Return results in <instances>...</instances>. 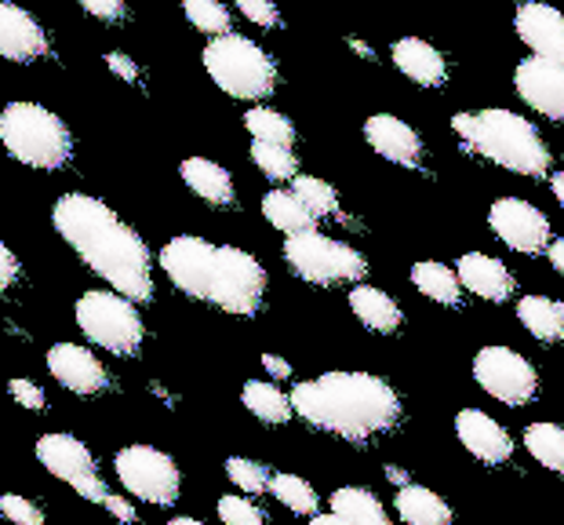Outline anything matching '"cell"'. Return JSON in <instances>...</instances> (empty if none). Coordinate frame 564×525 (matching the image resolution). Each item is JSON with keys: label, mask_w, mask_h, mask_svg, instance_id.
I'll list each match as a JSON object with an SVG mask.
<instances>
[{"label": "cell", "mask_w": 564, "mask_h": 525, "mask_svg": "<svg viewBox=\"0 0 564 525\" xmlns=\"http://www.w3.org/2000/svg\"><path fill=\"white\" fill-rule=\"evenodd\" d=\"M55 231L63 242L110 285L124 292L128 300H150L153 274L147 242L117 216L110 205L88 194H63L52 212Z\"/></svg>", "instance_id": "6da1fadb"}, {"label": "cell", "mask_w": 564, "mask_h": 525, "mask_svg": "<svg viewBox=\"0 0 564 525\" xmlns=\"http://www.w3.org/2000/svg\"><path fill=\"white\" fill-rule=\"evenodd\" d=\"M161 267L175 289L226 314H256L267 296V270L256 256L204 237H175L161 248Z\"/></svg>", "instance_id": "7a4b0ae2"}, {"label": "cell", "mask_w": 564, "mask_h": 525, "mask_svg": "<svg viewBox=\"0 0 564 525\" xmlns=\"http://www.w3.org/2000/svg\"><path fill=\"white\" fill-rule=\"evenodd\" d=\"M292 413L346 441H368L401 424V398L371 373H324L292 390Z\"/></svg>", "instance_id": "3957f363"}, {"label": "cell", "mask_w": 564, "mask_h": 525, "mask_svg": "<svg viewBox=\"0 0 564 525\" xmlns=\"http://www.w3.org/2000/svg\"><path fill=\"white\" fill-rule=\"evenodd\" d=\"M0 147L26 169L55 172L74 153L69 128L37 103H8L0 110Z\"/></svg>", "instance_id": "277c9868"}, {"label": "cell", "mask_w": 564, "mask_h": 525, "mask_svg": "<svg viewBox=\"0 0 564 525\" xmlns=\"http://www.w3.org/2000/svg\"><path fill=\"white\" fill-rule=\"evenodd\" d=\"M474 117H477V125H474L470 147L477 153H485V158L496 161L499 169H510L518 175L539 179L550 172L546 142L532 121H524V117L513 110H485Z\"/></svg>", "instance_id": "5b68a950"}, {"label": "cell", "mask_w": 564, "mask_h": 525, "mask_svg": "<svg viewBox=\"0 0 564 525\" xmlns=\"http://www.w3.org/2000/svg\"><path fill=\"white\" fill-rule=\"evenodd\" d=\"M204 69L208 77L234 99H267L278 88V66L262 52L256 41L241 38V33H219L208 47H204Z\"/></svg>", "instance_id": "8992f818"}, {"label": "cell", "mask_w": 564, "mask_h": 525, "mask_svg": "<svg viewBox=\"0 0 564 525\" xmlns=\"http://www.w3.org/2000/svg\"><path fill=\"white\" fill-rule=\"evenodd\" d=\"M284 259L292 274L310 285H357L368 274V262L357 248L317 234L314 226L299 234H288Z\"/></svg>", "instance_id": "52a82bcc"}, {"label": "cell", "mask_w": 564, "mask_h": 525, "mask_svg": "<svg viewBox=\"0 0 564 525\" xmlns=\"http://www.w3.org/2000/svg\"><path fill=\"white\" fill-rule=\"evenodd\" d=\"M77 325L95 347L110 354H135L142 347V318L124 292H88L77 300Z\"/></svg>", "instance_id": "ba28073f"}, {"label": "cell", "mask_w": 564, "mask_h": 525, "mask_svg": "<svg viewBox=\"0 0 564 525\" xmlns=\"http://www.w3.org/2000/svg\"><path fill=\"white\" fill-rule=\"evenodd\" d=\"M113 468L128 493L147 500V504L164 507V504H172V500H178V489H183V474H178L175 460L153 446L121 449L113 457Z\"/></svg>", "instance_id": "9c48e42d"}, {"label": "cell", "mask_w": 564, "mask_h": 525, "mask_svg": "<svg viewBox=\"0 0 564 525\" xmlns=\"http://www.w3.org/2000/svg\"><path fill=\"white\" fill-rule=\"evenodd\" d=\"M474 379L502 405H528L539 394L535 365L510 347H485L474 357Z\"/></svg>", "instance_id": "30bf717a"}, {"label": "cell", "mask_w": 564, "mask_h": 525, "mask_svg": "<svg viewBox=\"0 0 564 525\" xmlns=\"http://www.w3.org/2000/svg\"><path fill=\"white\" fill-rule=\"evenodd\" d=\"M37 460L47 471L55 474L58 482L74 485L77 496L91 500V504H102L110 489L102 485L99 471H95V457L88 452V446L69 435H44L37 441Z\"/></svg>", "instance_id": "8fae6325"}, {"label": "cell", "mask_w": 564, "mask_h": 525, "mask_svg": "<svg viewBox=\"0 0 564 525\" xmlns=\"http://www.w3.org/2000/svg\"><path fill=\"white\" fill-rule=\"evenodd\" d=\"M488 223H491V231L499 234V242L521 256L546 253L550 237H554L543 212L521 197H499L488 212Z\"/></svg>", "instance_id": "7c38bea8"}, {"label": "cell", "mask_w": 564, "mask_h": 525, "mask_svg": "<svg viewBox=\"0 0 564 525\" xmlns=\"http://www.w3.org/2000/svg\"><path fill=\"white\" fill-rule=\"evenodd\" d=\"M513 88L535 114L564 121V66L554 58H524L513 74Z\"/></svg>", "instance_id": "4fadbf2b"}, {"label": "cell", "mask_w": 564, "mask_h": 525, "mask_svg": "<svg viewBox=\"0 0 564 525\" xmlns=\"http://www.w3.org/2000/svg\"><path fill=\"white\" fill-rule=\"evenodd\" d=\"M513 30L539 58H554L564 66V11L543 0H528L513 15Z\"/></svg>", "instance_id": "5bb4252c"}, {"label": "cell", "mask_w": 564, "mask_h": 525, "mask_svg": "<svg viewBox=\"0 0 564 525\" xmlns=\"http://www.w3.org/2000/svg\"><path fill=\"white\" fill-rule=\"evenodd\" d=\"M47 368H52V376L58 384L74 394H99L110 384L99 357L88 347H77V343H55V347L47 351Z\"/></svg>", "instance_id": "9a60e30c"}, {"label": "cell", "mask_w": 564, "mask_h": 525, "mask_svg": "<svg viewBox=\"0 0 564 525\" xmlns=\"http://www.w3.org/2000/svg\"><path fill=\"white\" fill-rule=\"evenodd\" d=\"M455 435H459L470 457L491 463V468H499V463H507L513 457V438L507 435V427L477 409H463L455 416Z\"/></svg>", "instance_id": "2e32d148"}, {"label": "cell", "mask_w": 564, "mask_h": 525, "mask_svg": "<svg viewBox=\"0 0 564 525\" xmlns=\"http://www.w3.org/2000/svg\"><path fill=\"white\" fill-rule=\"evenodd\" d=\"M365 139L379 158H387L390 164H401V169H415V164L423 161V139H419V131L408 128L401 117H393V114L368 117Z\"/></svg>", "instance_id": "e0dca14e"}, {"label": "cell", "mask_w": 564, "mask_h": 525, "mask_svg": "<svg viewBox=\"0 0 564 525\" xmlns=\"http://www.w3.org/2000/svg\"><path fill=\"white\" fill-rule=\"evenodd\" d=\"M47 52V38L41 30V22L22 11L19 4L0 0V58L11 63H33Z\"/></svg>", "instance_id": "ac0fdd59"}, {"label": "cell", "mask_w": 564, "mask_h": 525, "mask_svg": "<svg viewBox=\"0 0 564 525\" xmlns=\"http://www.w3.org/2000/svg\"><path fill=\"white\" fill-rule=\"evenodd\" d=\"M455 274H459L466 292L481 296V300H491V303H507L513 289H518V285H513V274L502 267L499 259H491L485 253H466Z\"/></svg>", "instance_id": "d6986e66"}, {"label": "cell", "mask_w": 564, "mask_h": 525, "mask_svg": "<svg viewBox=\"0 0 564 525\" xmlns=\"http://www.w3.org/2000/svg\"><path fill=\"white\" fill-rule=\"evenodd\" d=\"M393 66H398L408 81H415V85H423V88H437V85H444V77H448L444 55L423 38L393 41Z\"/></svg>", "instance_id": "ffe728a7"}, {"label": "cell", "mask_w": 564, "mask_h": 525, "mask_svg": "<svg viewBox=\"0 0 564 525\" xmlns=\"http://www.w3.org/2000/svg\"><path fill=\"white\" fill-rule=\"evenodd\" d=\"M178 175H183V183L194 190L200 201H208V205H215V208L234 205V179L223 164H215L208 158H186Z\"/></svg>", "instance_id": "44dd1931"}, {"label": "cell", "mask_w": 564, "mask_h": 525, "mask_svg": "<svg viewBox=\"0 0 564 525\" xmlns=\"http://www.w3.org/2000/svg\"><path fill=\"white\" fill-rule=\"evenodd\" d=\"M350 310L357 321H365V329L379 332V336H390V332L401 329V307L390 300L387 292L376 289V285H354L350 289Z\"/></svg>", "instance_id": "7402d4cb"}, {"label": "cell", "mask_w": 564, "mask_h": 525, "mask_svg": "<svg viewBox=\"0 0 564 525\" xmlns=\"http://www.w3.org/2000/svg\"><path fill=\"white\" fill-rule=\"evenodd\" d=\"M398 515L412 525H448L455 518L452 507L444 504L434 489H423L412 482H404L398 489Z\"/></svg>", "instance_id": "603a6c76"}, {"label": "cell", "mask_w": 564, "mask_h": 525, "mask_svg": "<svg viewBox=\"0 0 564 525\" xmlns=\"http://www.w3.org/2000/svg\"><path fill=\"white\" fill-rule=\"evenodd\" d=\"M412 285L426 296V300H434V303H444V307H459L463 303L459 274L448 270L444 262H434V259L415 262V267H412Z\"/></svg>", "instance_id": "cb8c5ba5"}, {"label": "cell", "mask_w": 564, "mask_h": 525, "mask_svg": "<svg viewBox=\"0 0 564 525\" xmlns=\"http://www.w3.org/2000/svg\"><path fill=\"white\" fill-rule=\"evenodd\" d=\"M332 515L343 525L361 522V525H387V507L379 504L376 493H368L361 485H343L332 496Z\"/></svg>", "instance_id": "d4e9b609"}, {"label": "cell", "mask_w": 564, "mask_h": 525, "mask_svg": "<svg viewBox=\"0 0 564 525\" xmlns=\"http://www.w3.org/2000/svg\"><path fill=\"white\" fill-rule=\"evenodd\" d=\"M262 216L270 219V226H278L281 234L310 231V226L317 223V216L299 201L295 190H270V194L262 197Z\"/></svg>", "instance_id": "484cf974"}, {"label": "cell", "mask_w": 564, "mask_h": 525, "mask_svg": "<svg viewBox=\"0 0 564 525\" xmlns=\"http://www.w3.org/2000/svg\"><path fill=\"white\" fill-rule=\"evenodd\" d=\"M518 318L521 325L532 332L539 343H557L564 340V321H561V307L546 296H524L518 303Z\"/></svg>", "instance_id": "4316f807"}, {"label": "cell", "mask_w": 564, "mask_h": 525, "mask_svg": "<svg viewBox=\"0 0 564 525\" xmlns=\"http://www.w3.org/2000/svg\"><path fill=\"white\" fill-rule=\"evenodd\" d=\"M241 401L251 416H259L262 424H288L292 420V398L281 390L267 384V379H251L241 390Z\"/></svg>", "instance_id": "83f0119b"}, {"label": "cell", "mask_w": 564, "mask_h": 525, "mask_svg": "<svg viewBox=\"0 0 564 525\" xmlns=\"http://www.w3.org/2000/svg\"><path fill=\"white\" fill-rule=\"evenodd\" d=\"M524 449L532 452L546 471L564 474V427L561 424H532L524 431Z\"/></svg>", "instance_id": "f1b7e54d"}, {"label": "cell", "mask_w": 564, "mask_h": 525, "mask_svg": "<svg viewBox=\"0 0 564 525\" xmlns=\"http://www.w3.org/2000/svg\"><path fill=\"white\" fill-rule=\"evenodd\" d=\"M270 493L278 496L288 511H295V515H317L314 485H310L306 479H299V474H273Z\"/></svg>", "instance_id": "f546056e"}, {"label": "cell", "mask_w": 564, "mask_h": 525, "mask_svg": "<svg viewBox=\"0 0 564 525\" xmlns=\"http://www.w3.org/2000/svg\"><path fill=\"white\" fill-rule=\"evenodd\" d=\"M245 125L251 131V139L278 142V147H292V142H295V125L288 121L284 114L267 110V106H256V110L245 117Z\"/></svg>", "instance_id": "4dcf8cb0"}, {"label": "cell", "mask_w": 564, "mask_h": 525, "mask_svg": "<svg viewBox=\"0 0 564 525\" xmlns=\"http://www.w3.org/2000/svg\"><path fill=\"white\" fill-rule=\"evenodd\" d=\"M251 161H256L259 169H262V175L273 179V183H284V179H295L299 175L295 153L288 150V147H278V142L256 139V147H251Z\"/></svg>", "instance_id": "1f68e13d"}, {"label": "cell", "mask_w": 564, "mask_h": 525, "mask_svg": "<svg viewBox=\"0 0 564 525\" xmlns=\"http://www.w3.org/2000/svg\"><path fill=\"white\" fill-rule=\"evenodd\" d=\"M292 190H295L299 201H303V205L314 212L317 219L339 216V197H335V190L324 183V179H317V175H295Z\"/></svg>", "instance_id": "d6a6232c"}, {"label": "cell", "mask_w": 564, "mask_h": 525, "mask_svg": "<svg viewBox=\"0 0 564 525\" xmlns=\"http://www.w3.org/2000/svg\"><path fill=\"white\" fill-rule=\"evenodd\" d=\"M183 11L189 19V26H197L200 33H230V11H226L219 0H183Z\"/></svg>", "instance_id": "836d02e7"}, {"label": "cell", "mask_w": 564, "mask_h": 525, "mask_svg": "<svg viewBox=\"0 0 564 525\" xmlns=\"http://www.w3.org/2000/svg\"><path fill=\"white\" fill-rule=\"evenodd\" d=\"M226 474H230V482L237 489H245V493L259 496V493H270V468H262V463L248 460V457H230L226 460Z\"/></svg>", "instance_id": "e575fe53"}, {"label": "cell", "mask_w": 564, "mask_h": 525, "mask_svg": "<svg viewBox=\"0 0 564 525\" xmlns=\"http://www.w3.org/2000/svg\"><path fill=\"white\" fill-rule=\"evenodd\" d=\"M219 518L226 525H262L267 515H262V507L248 504L245 496H223L219 500Z\"/></svg>", "instance_id": "d590c367"}, {"label": "cell", "mask_w": 564, "mask_h": 525, "mask_svg": "<svg viewBox=\"0 0 564 525\" xmlns=\"http://www.w3.org/2000/svg\"><path fill=\"white\" fill-rule=\"evenodd\" d=\"M0 515L19 522V525H41L44 522V511L33 507L26 496H15V493H4L0 496Z\"/></svg>", "instance_id": "8d00e7d4"}, {"label": "cell", "mask_w": 564, "mask_h": 525, "mask_svg": "<svg viewBox=\"0 0 564 525\" xmlns=\"http://www.w3.org/2000/svg\"><path fill=\"white\" fill-rule=\"evenodd\" d=\"M237 8H241L248 22H256L262 30H273L281 22V11L273 8V0H237Z\"/></svg>", "instance_id": "74e56055"}, {"label": "cell", "mask_w": 564, "mask_h": 525, "mask_svg": "<svg viewBox=\"0 0 564 525\" xmlns=\"http://www.w3.org/2000/svg\"><path fill=\"white\" fill-rule=\"evenodd\" d=\"M8 390H11V398H15L19 405H26V409H33V413H44L47 398H44V390L37 384H30V379H11Z\"/></svg>", "instance_id": "f35d334b"}, {"label": "cell", "mask_w": 564, "mask_h": 525, "mask_svg": "<svg viewBox=\"0 0 564 525\" xmlns=\"http://www.w3.org/2000/svg\"><path fill=\"white\" fill-rule=\"evenodd\" d=\"M80 8L88 11L91 19H102V22L124 19V0H80Z\"/></svg>", "instance_id": "ab89813d"}, {"label": "cell", "mask_w": 564, "mask_h": 525, "mask_svg": "<svg viewBox=\"0 0 564 525\" xmlns=\"http://www.w3.org/2000/svg\"><path fill=\"white\" fill-rule=\"evenodd\" d=\"M106 66H110L121 81H128V85H135V81H139V66L131 63L124 52H110V55H106Z\"/></svg>", "instance_id": "60d3db41"}, {"label": "cell", "mask_w": 564, "mask_h": 525, "mask_svg": "<svg viewBox=\"0 0 564 525\" xmlns=\"http://www.w3.org/2000/svg\"><path fill=\"white\" fill-rule=\"evenodd\" d=\"M19 278V259L11 256V248L8 245H0V292L11 289Z\"/></svg>", "instance_id": "b9f144b4"}, {"label": "cell", "mask_w": 564, "mask_h": 525, "mask_svg": "<svg viewBox=\"0 0 564 525\" xmlns=\"http://www.w3.org/2000/svg\"><path fill=\"white\" fill-rule=\"evenodd\" d=\"M102 507L110 511V515H117V518H121V522H135V507H131L124 496H113V493H106Z\"/></svg>", "instance_id": "7bdbcfd3"}, {"label": "cell", "mask_w": 564, "mask_h": 525, "mask_svg": "<svg viewBox=\"0 0 564 525\" xmlns=\"http://www.w3.org/2000/svg\"><path fill=\"white\" fill-rule=\"evenodd\" d=\"M262 368H267L273 379H288V376H292V365H288L284 357H278V354H262Z\"/></svg>", "instance_id": "ee69618b"}, {"label": "cell", "mask_w": 564, "mask_h": 525, "mask_svg": "<svg viewBox=\"0 0 564 525\" xmlns=\"http://www.w3.org/2000/svg\"><path fill=\"white\" fill-rule=\"evenodd\" d=\"M546 256H550V262H554V270L564 278V237H561V242H550L546 245Z\"/></svg>", "instance_id": "f6af8a7d"}, {"label": "cell", "mask_w": 564, "mask_h": 525, "mask_svg": "<svg viewBox=\"0 0 564 525\" xmlns=\"http://www.w3.org/2000/svg\"><path fill=\"white\" fill-rule=\"evenodd\" d=\"M346 44H350V52H357V55H361V58H376V52H371V47H368L365 41L350 38V41H346Z\"/></svg>", "instance_id": "bcb514c9"}, {"label": "cell", "mask_w": 564, "mask_h": 525, "mask_svg": "<svg viewBox=\"0 0 564 525\" xmlns=\"http://www.w3.org/2000/svg\"><path fill=\"white\" fill-rule=\"evenodd\" d=\"M554 197L564 205V172H557V175H554Z\"/></svg>", "instance_id": "7dc6e473"}, {"label": "cell", "mask_w": 564, "mask_h": 525, "mask_svg": "<svg viewBox=\"0 0 564 525\" xmlns=\"http://www.w3.org/2000/svg\"><path fill=\"white\" fill-rule=\"evenodd\" d=\"M387 479L393 482V485H404L408 479H404V471H398V468H387Z\"/></svg>", "instance_id": "c3c4849f"}, {"label": "cell", "mask_w": 564, "mask_h": 525, "mask_svg": "<svg viewBox=\"0 0 564 525\" xmlns=\"http://www.w3.org/2000/svg\"><path fill=\"white\" fill-rule=\"evenodd\" d=\"M557 307H561V321H564V303H557Z\"/></svg>", "instance_id": "681fc988"}]
</instances>
